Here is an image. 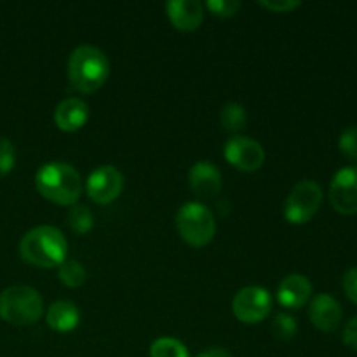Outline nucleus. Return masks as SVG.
Masks as SVG:
<instances>
[{"label":"nucleus","instance_id":"nucleus-1","mask_svg":"<svg viewBox=\"0 0 357 357\" xmlns=\"http://www.w3.org/2000/svg\"><path fill=\"white\" fill-rule=\"evenodd\" d=\"M68 243L59 229L38 225L28 230L20 243V255L24 261L37 267H56L66 260Z\"/></svg>","mask_w":357,"mask_h":357},{"label":"nucleus","instance_id":"nucleus-2","mask_svg":"<svg viewBox=\"0 0 357 357\" xmlns=\"http://www.w3.org/2000/svg\"><path fill=\"white\" fill-rule=\"evenodd\" d=\"M35 187L49 201L72 206L82 194V178L72 164L54 160L37 171Z\"/></svg>","mask_w":357,"mask_h":357},{"label":"nucleus","instance_id":"nucleus-3","mask_svg":"<svg viewBox=\"0 0 357 357\" xmlns=\"http://www.w3.org/2000/svg\"><path fill=\"white\" fill-rule=\"evenodd\" d=\"M110 75V61L96 45H79L68 58V79L75 89L94 93L107 82Z\"/></svg>","mask_w":357,"mask_h":357},{"label":"nucleus","instance_id":"nucleus-4","mask_svg":"<svg viewBox=\"0 0 357 357\" xmlns=\"http://www.w3.org/2000/svg\"><path fill=\"white\" fill-rule=\"evenodd\" d=\"M44 302L37 289L30 286H10L0 293V317L6 323L24 326L40 319Z\"/></svg>","mask_w":357,"mask_h":357},{"label":"nucleus","instance_id":"nucleus-5","mask_svg":"<svg viewBox=\"0 0 357 357\" xmlns=\"http://www.w3.org/2000/svg\"><path fill=\"white\" fill-rule=\"evenodd\" d=\"M176 229L188 244L204 246L215 236V216L201 202H187L176 213Z\"/></svg>","mask_w":357,"mask_h":357},{"label":"nucleus","instance_id":"nucleus-6","mask_svg":"<svg viewBox=\"0 0 357 357\" xmlns=\"http://www.w3.org/2000/svg\"><path fill=\"white\" fill-rule=\"evenodd\" d=\"M321 201H323V190L314 180H302L293 187L284 202V216L288 222L302 225L319 209Z\"/></svg>","mask_w":357,"mask_h":357},{"label":"nucleus","instance_id":"nucleus-7","mask_svg":"<svg viewBox=\"0 0 357 357\" xmlns=\"http://www.w3.org/2000/svg\"><path fill=\"white\" fill-rule=\"evenodd\" d=\"M271 293L260 286H246L239 289V293L232 300V310L237 319L250 324L265 319L271 312Z\"/></svg>","mask_w":357,"mask_h":357},{"label":"nucleus","instance_id":"nucleus-8","mask_svg":"<svg viewBox=\"0 0 357 357\" xmlns=\"http://www.w3.org/2000/svg\"><path fill=\"white\" fill-rule=\"evenodd\" d=\"M330 202L342 215L357 213V166L337 171L330 185Z\"/></svg>","mask_w":357,"mask_h":357},{"label":"nucleus","instance_id":"nucleus-9","mask_svg":"<svg viewBox=\"0 0 357 357\" xmlns=\"http://www.w3.org/2000/svg\"><path fill=\"white\" fill-rule=\"evenodd\" d=\"M124 176L114 166H100L87 178V195L98 204H108L121 195Z\"/></svg>","mask_w":357,"mask_h":357},{"label":"nucleus","instance_id":"nucleus-10","mask_svg":"<svg viewBox=\"0 0 357 357\" xmlns=\"http://www.w3.org/2000/svg\"><path fill=\"white\" fill-rule=\"evenodd\" d=\"M225 159L241 171L260 169L265 160V150L257 139L248 136H232L225 143Z\"/></svg>","mask_w":357,"mask_h":357},{"label":"nucleus","instance_id":"nucleus-11","mask_svg":"<svg viewBox=\"0 0 357 357\" xmlns=\"http://www.w3.org/2000/svg\"><path fill=\"white\" fill-rule=\"evenodd\" d=\"M188 183L199 197H215L222 190V173L209 160H199L188 171Z\"/></svg>","mask_w":357,"mask_h":357},{"label":"nucleus","instance_id":"nucleus-12","mask_svg":"<svg viewBox=\"0 0 357 357\" xmlns=\"http://www.w3.org/2000/svg\"><path fill=\"white\" fill-rule=\"evenodd\" d=\"M166 10L171 23L181 31H194L204 20V6L199 0H169Z\"/></svg>","mask_w":357,"mask_h":357},{"label":"nucleus","instance_id":"nucleus-13","mask_svg":"<svg viewBox=\"0 0 357 357\" xmlns=\"http://www.w3.org/2000/svg\"><path fill=\"white\" fill-rule=\"evenodd\" d=\"M309 317L321 331H335L342 321V307L331 295L321 293L310 302Z\"/></svg>","mask_w":357,"mask_h":357},{"label":"nucleus","instance_id":"nucleus-14","mask_svg":"<svg viewBox=\"0 0 357 357\" xmlns=\"http://www.w3.org/2000/svg\"><path fill=\"white\" fill-rule=\"evenodd\" d=\"M312 293V284L302 274H289L279 282L278 300L288 309H300L305 305Z\"/></svg>","mask_w":357,"mask_h":357},{"label":"nucleus","instance_id":"nucleus-15","mask_svg":"<svg viewBox=\"0 0 357 357\" xmlns=\"http://www.w3.org/2000/svg\"><path fill=\"white\" fill-rule=\"evenodd\" d=\"M89 119V107L80 98H66L56 107L54 121L63 131H77Z\"/></svg>","mask_w":357,"mask_h":357},{"label":"nucleus","instance_id":"nucleus-16","mask_svg":"<svg viewBox=\"0 0 357 357\" xmlns=\"http://www.w3.org/2000/svg\"><path fill=\"white\" fill-rule=\"evenodd\" d=\"M80 314L72 300H58L47 310V324L56 331H70L79 324Z\"/></svg>","mask_w":357,"mask_h":357},{"label":"nucleus","instance_id":"nucleus-17","mask_svg":"<svg viewBox=\"0 0 357 357\" xmlns=\"http://www.w3.org/2000/svg\"><path fill=\"white\" fill-rule=\"evenodd\" d=\"M246 110L243 105L236 103V101H229L223 105L222 112H220V121H222L223 128L230 132H237L244 129L246 126Z\"/></svg>","mask_w":357,"mask_h":357},{"label":"nucleus","instance_id":"nucleus-18","mask_svg":"<svg viewBox=\"0 0 357 357\" xmlns=\"http://www.w3.org/2000/svg\"><path fill=\"white\" fill-rule=\"evenodd\" d=\"M66 223L70 225V229L77 234H86L93 229V213L87 208L86 204H72V208L66 213Z\"/></svg>","mask_w":357,"mask_h":357},{"label":"nucleus","instance_id":"nucleus-19","mask_svg":"<svg viewBox=\"0 0 357 357\" xmlns=\"http://www.w3.org/2000/svg\"><path fill=\"white\" fill-rule=\"evenodd\" d=\"M150 357H188V351L176 338H157L150 345Z\"/></svg>","mask_w":357,"mask_h":357},{"label":"nucleus","instance_id":"nucleus-20","mask_svg":"<svg viewBox=\"0 0 357 357\" xmlns=\"http://www.w3.org/2000/svg\"><path fill=\"white\" fill-rule=\"evenodd\" d=\"M58 275L63 284L70 286V288H79L84 284L87 274L82 264H79L77 260H65L59 265Z\"/></svg>","mask_w":357,"mask_h":357},{"label":"nucleus","instance_id":"nucleus-21","mask_svg":"<svg viewBox=\"0 0 357 357\" xmlns=\"http://www.w3.org/2000/svg\"><path fill=\"white\" fill-rule=\"evenodd\" d=\"M296 330H298V326H296L295 317L284 312L275 314L274 321H272V331H274L275 337L281 338V340H291L296 335Z\"/></svg>","mask_w":357,"mask_h":357},{"label":"nucleus","instance_id":"nucleus-22","mask_svg":"<svg viewBox=\"0 0 357 357\" xmlns=\"http://www.w3.org/2000/svg\"><path fill=\"white\" fill-rule=\"evenodd\" d=\"M338 146L347 159L357 160V126H351L342 132Z\"/></svg>","mask_w":357,"mask_h":357},{"label":"nucleus","instance_id":"nucleus-23","mask_svg":"<svg viewBox=\"0 0 357 357\" xmlns=\"http://www.w3.org/2000/svg\"><path fill=\"white\" fill-rule=\"evenodd\" d=\"M16 164V149L10 139L0 138V176L10 173Z\"/></svg>","mask_w":357,"mask_h":357},{"label":"nucleus","instance_id":"nucleus-24","mask_svg":"<svg viewBox=\"0 0 357 357\" xmlns=\"http://www.w3.org/2000/svg\"><path fill=\"white\" fill-rule=\"evenodd\" d=\"M206 7L216 16L230 17L239 10L241 2L239 0H209V2H206Z\"/></svg>","mask_w":357,"mask_h":357},{"label":"nucleus","instance_id":"nucleus-25","mask_svg":"<svg viewBox=\"0 0 357 357\" xmlns=\"http://www.w3.org/2000/svg\"><path fill=\"white\" fill-rule=\"evenodd\" d=\"M258 3L267 7V9L275 10V13H286V10H293L295 7H298L300 0H260Z\"/></svg>","mask_w":357,"mask_h":357},{"label":"nucleus","instance_id":"nucleus-26","mask_svg":"<svg viewBox=\"0 0 357 357\" xmlns=\"http://www.w3.org/2000/svg\"><path fill=\"white\" fill-rule=\"evenodd\" d=\"M344 289L349 298L357 305V267L349 268L344 275Z\"/></svg>","mask_w":357,"mask_h":357},{"label":"nucleus","instance_id":"nucleus-27","mask_svg":"<svg viewBox=\"0 0 357 357\" xmlns=\"http://www.w3.org/2000/svg\"><path fill=\"white\" fill-rule=\"evenodd\" d=\"M344 342L347 347L357 351V316L347 323L344 330Z\"/></svg>","mask_w":357,"mask_h":357},{"label":"nucleus","instance_id":"nucleus-28","mask_svg":"<svg viewBox=\"0 0 357 357\" xmlns=\"http://www.w3.org/2000/svg\"><path fill=\"white\" fill-rule=\"evenodd\" d=\"M197 357H230V354L227 351H223V349H209V351L202 352L201 356Z\"/></svg>","mask_w":357,"mask_h":357}]
</instances>
